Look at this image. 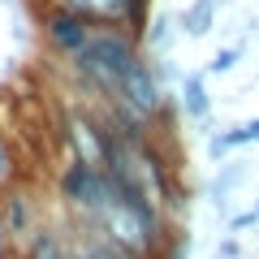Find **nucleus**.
<instances>
[{
    "instance_id": "9",
    "label": "nucleus",
    "mask_w": 259,
    "mask_h": 259,
    "mask_svg": "<svg viewBox=\"0 0 259 259\" xmlns=\"http://www.w3.org/2000/svg\"><path fill=\"white\" fill-rule=\"evenodd\" d=\"M182 39V26H177V13H151L147 30H143V52L151 56H173V44Z\"/></svg>"
},
{
    "instance_id": "5",
    "label": "nucleus",
    "mask_w": 259,
    "mask_h": 259,
    "mask_svg": "<svg viewBox=\"0 0 259 259\" xmlns=\"http://www.w3.org/2000/svg\"><path fill=\"white\" fill-rule=\"evenodd\" d=\"M91 22L78 18V13H65V9H48V5H39V39H44L48 56H56V61H74L78 52L87 48V39H91Z\"/></svg>"
},
{
    "instance_id": "12",
    "label": "nucleus",
    "mask_w": 259,
    "mask_h": 259,
    "mask_svg": "<svg viewBox=\"0 0 259 259\" xmlns=\"http://www.w3.org/2000/svg\"><path fill=\"white\" fill-rule=\"evenodd\" d=\"M13 182H22V168H18V151H13V143L5 139V130H0V190H9Z\"/></svg>"
},
{
    "instance_id": "3",
    "label": "nucleus",
    "mask_w": 259,
    "mask_h": 259,
    "mask_svg": "<svg viewBox=\"0 0 259 259\" xmlns=\"http://www.w3.org/2000/svg\"><path fill=\"white\" fill-rule=\"evenodd\" d=\"M35 5L78 13V18H87L91 26L134 30L139 39H143V30H147V22H151V0H35Z\"/></svg>"
},
{
    "instance_id": "14",
    "label": "nucleus",
    "mask_w": 259,
    "mask_h": 259,
    "mask_svg": "<svg viewBox=\"0 0 259 259\" xmlns=\"http://www.w3.org/2000/svg\"><path fill=\"white\" fill-rule=\"evenodd\" d=\"M216 259H246V246H242L238 233H225L221 246H216Z\"/></svg>"
},
{
    "instance_id": "4",
    "label": "nucleus",
    "mask_w": 259,
    "mask_h": 259,
    "mask_svg": "<svg viewBox=\"0 0 259 259\" xmlns=\"http://www.w3.org/2000/svg\"><path fill=\"white\" fill-rule=\"evenodd\" d=\"M108 139H112V130H108V121H104V112L78 108V104L65 108V147H69V160L104 164Z\"/></svg>"
},
{
    "instance_id": "16",
    "label": "nucleus",
    "mask_w": 259,
    "mask_h": 259,
    "mask_svg": "<svg viewBox=\"0 0 259 259\" xmlns=\"http://www.w3.org/2000/svg\"><path fill=\"white\" fill-rule=\"evenodd\" d=\"M225 134V143H229V151H242V147H250V134H246V121H238V125H229V130H221Z\"/></svg>"
},
{
    "instance_id": "19",
    "label": "nucleus",
    "mask_w": 259,
    "mask_h": 259,
    "mask_svg": "<svg viewBox=\"0 0 259 259\" xmlns=\"http://www.w3.org/2000/svg\"><path fill=\"white\" fill-rule=\"evenodd\" d=\"M0 259H18V250H0Z\"/></svg>"
},
{
    "instance_id": "11",
    "label": "nucleus",
    "mask_w": 259,
    "mask_h": 259,
    "mask_svg": "<svg viewBox=\"0 0 259 259\" xmlns=\"http://www.w3.org/2000/svg\"><path fill=\"white\" fill-rule=\"evenodd\" d=\"M242 56H246V44H229V48H221V52L212 56V61L203 65V74L207 78H221V74H233L242 65Z\"/></svg>"
},
{
    "instance_id": "15",
    "label": "nucleus",
    "mask_w": 259,
    "mask_h": 259,
    "mask_svg": "<svg viewBox=\"0 0 259 259\" xmlns=\"http://www.w3.org/2000/svg\"><path fill=\"white\" fill-rule=\"evenodd\" d=\"M229 156H233V151H229V143H225L221 130H216V134H207V160H212V164H225Z\"/></svg>"
},
{
    "instance_id": "13",
    "label": "nucleus",
    "mask_w": 259,
    "mask_h": 259,
    "mask_svg": "<svg viewBox=\"0 0 259 259\" xmlns=\"http://www.w3.org/2000/svg\"><path fill=\"white\" fill-rule=\"evenodd\" d=\"M255 225H259L255 207H250V212H229V216H225V233H238V238H242V233H250Z\"/></svg>"
},
{
    "instance_id": "6",
    "label": "nucleus",
    "mask_w": 259,
    "mask_h": 259,
    "mask_svg": "<svg viewBox=\"0 0 259 259\" xmlns=\"http://www.w3.org/2000/svg\"><path fill=\"white\" fill-rule=\"evenodd\" d=\"M0 212H5V233H9V246L13 250H22L39 229H44V225H39L35 190H30L26 182H13L9 190H0Z\"/></svg>"
},
{
    "instance_id": "20",
    "label": "nucleus",
    "mask_w": 259,
    "mask_h": 259,
    "mask_svg": "<svg viewBox=\"0 0 259 259\" xmlns=\"http://www.w3.org/2000/svg\"><path fill=\"white\" fill-rule=\"evenodd\" d=\"M255 212H259V194H255Z\"/></svg>"
},
{
    "instance_id": "1",
    "label": "nucleus",
    "mask_w": 259,
    "mask_h": 259,
    "mask_svg": "<svg viewBox=\"0 0 259 259\" xmlns=\"http://www.w3.org/2000/svg\"><path fill=\"white\" fill-rule=\"evenodd\" d=\"M139 56H143V39L134 35V30L95 26L91 39H87V48L65 65V69H69V78H74L78 91H87L91 100L108 104V100H117L121 78H125V69L139 61Z\"/></svg>"
},
{
    "instance_id": "8",
    "label": "nucleus",
    "mask_w": 259,
    "mask_h": 259,
    "mask_svg": "<svg viewBox=\"0 0 259 259\" xmlns=\"http://www.w3.org/2000/svg\"><path fill=\"white\" fill-rule=\"evenodd\" d=\"M242 182H250V164L246 160H225V164H216V177L207 182V203L216 207L221 216H229V194L238 190Z\"/></svg>"
},
{
    "instance_id": "10",
    "label": "nucleus",
    "mask_w": 259,
    "mask_h": 259,
    "mask_svg": "<svg viewBox=\"0 0 259 259\" xmlns=\"http://www.w3.org/2000/svg\"><path fill=\"white\" fill-rule=\"evenodd\" d=\"M216 13H221V5H216V0H190V5L177 13L182 39H207V35L216 30Z\"/></svg>"
},
{
    "instance_id": "17",
    "label": "nucleus",
    "mask_w": 259,
    "mask_h": 259,
    "mask_svg": "<svg viewBox=\"0 0 259 259\" xmlns=\"http://www.w3.org/2000/svg\"><path fill=\"white\" fill-rule=\"evenodd\" d=\"M246 134H250V143H259V117L246 121Z\"/></svg>"
},
{
    "instance_id": "2",
    "label": "nucleus",
    "mask_w": 259,
    "mask_h": 259,
    "mask_svg": "<svg viewBox=\"0 0 259 259\" xmlns=\"http://www.w3.org/2000/svg\"><path fill=\"white\" fill-rule=\"evenodd\" d=\"M56 194H61V203L74 212V221H95V216L117 199L108 168L104 164H87V160H69V164L61 168Z\"/></svg>"
},
{
    "instance_id": "7",
    "label": "nucleus",
    "mask_w": 259,
    "mask_h": 259,
    "mask_svg": "<svg viewBox=\"0 0 259 259\" xmlns=\"http://www.w3.org/2000/svg\"><path fill=\"white\" fill-rule=\"evenodd\" d=\"M177 108H182V117H190L194 125H203V134H216L212 130L216 100H212V91H207V74L203 69H194V74L182 78V87H177Z\"/></svg>"
},
{
    "instance_id": "18",
    "label": "nucleus",
    "mask_w": 259,
    "mask_h": 259,
    "mask_svg": "<svg viewBox=\"0 0 259 259\" xmlns=\"http://www.w3.org/2000/svg\"><path fill=\"white\" fill-rule=\"evenodd\" d=\"M0 250H13L9 246V233H5V212H0Z\"/></svg>"
}]
</instances>
